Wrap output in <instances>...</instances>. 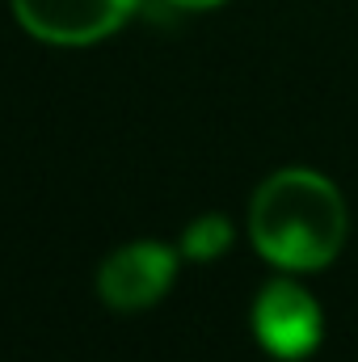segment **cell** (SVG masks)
Returning <instances> with one entry per match:
<instances>
[{
    "label": "cell",
    "mask_w": 358,
    "mask_h": 362,
    "mask_svg": "<svg viewBox=\"0 0 358 362\" xmlns=\"http://www.w3.org/2000/svg\"><path fill=\"white\" fill-rule=\"evenodd\" d=\"M258 253L282 270H321L346 245V202L312 169H282L262 181L249 206Z\"/></svg>",
    "instance_id": "cell-1"
},
{
    "label": "cell",
    "mask_w": 358,
    "mask_h": 362,
    "mask_svg": "<svg viewBox=\"0 0 358 362\" xmlns=\"http://www.w3.org/2000/svg\"><path fill=\"white\" fill-rule=\"evenodd\" d=\"M139 0H13V17L42 42L85 47L114 34Z\"/></svg>",
    "instance_id": "cell-2"
},
{
    "label": "cell",
    "mask_w": 358,
    "mask_h": 362,
    "mask_svg": "<svg viewBox=\"0 0 358 362\" xmlns=\"http://www.w3.org/2000/svg\"><path fill=\"white\" fill-rule=\"evenodd\" d=\"M253 333L274 358H308L321 346V303L304 286L278 278L253 303Z\"/></svg>",
    "instance_id": "cell-3"
},
{
    "label": "cell",
    "mask_w": 358,
    "mask_h": 362,
    "mask_svg": "<svg viewBox=\"0 0 358 362\" xmlns=\"http://www.w3.org/2000/svg\"><path fill=\"white\" fill-rule=\"evenodd\" d=\"M173 274H178L173 249H165L156 240H139V245H122L105 257V266L97 274V291L114 312H139L169 291Z\"/></svg>",
    "instance_id": "cell-4"
},
{
    "label": "cell",
    "mask_w": 358,
    "mask_h": 362,
    "mask_svg": "<svg viewBox=\"0 0 358 362\" xmlns=\"http://www.w3.org/2000/svg\"><path fill=\"white\" fill-rule=\"evenodd\" d=\"M228 245H232V223H228L224 215H202V219L190 223L185 236H181V249H185V257H194V262H211V257H219Z\"/></svg>",
    "instance_id": "cell-5"
},
{
    "label": "cell",
    "mask_w": 358,
    "mask_h": 362,
    "mask_svg": "<svg viewBox=\"0 0 358 362\" xmlns=\"http://www.w3.org/2000/svg\"><path fill=\"white\" fill-rule=\"evenodd\" d=\"M173 8H211V4H224V0H165Z\"/></svg>",
    "instance_id": "cell-6"
}]
</instances>
